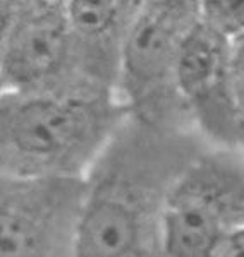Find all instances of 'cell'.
<instances>
[{
	"label": "cell",
	"instance_id": "6",
	"mask_svg": "<svg viewBox=\"0 0 244 257\" xmlns=\"http://www.w3.org/2000/svg\"><path fill=\"white\" fill-rule=\"evenodd\" d=\"M83 178L0 177V257H79Z\"/></svg>",
	"mask_w": 244,
	"mask_h": 257
},
{
	"label": "cell",
	"instance_id": "1",
	"mask_svg": "<svg viewBox=\"0 0 244 257\" xmlns=\"http://www.w3.org/2000/svg\"><path fill=\"white\" fill-rule=\"evenodd\" d=\"M208 146L193 123L127 115L83 178L79 257H165L169 194Z\"/></svg>",
	"mask_w": 244,
	"mask_h": 257
},
{
	"label": "cell",
	"instance_id": "7",
	"mask_svg": "<svg viewBox=\"0 0 244 257\" xmlns=\"http://www.w3.org/2000/svg\"><path fill=\"white\" fill-rule=\"evenodd\" d=\"M176 89L196 131L210 146L239 149L232 43L200 21L181 50Z\"/></svg>",
	"mask_w": 244,
	"mask_h": 257
},
{
	"label": "cell",
	"instance_id": "5",
	"mask_svg": "<svg viewBox=\"0 0 244 257\" xmlns=\"http://www.w3.org/2000/svg\"><path fill=\"white\" fill-rule=\"evenodd\" d=\"M0 93H90L77 81L67 0L0 2Z\"/></svg>",
	"mask_w": 244,
	"mask_h": 257
},
{
	"label": "cell",
	"instance_id": "3",
	"mask_svg": "<svg viewBox=\"0 0 244 257\" xmlns=\"http://www.w3.org/2000/svg\"><path fill=\"white\" fill-rule=\"evenodd\" d=\"M244 223V151L208 146L181 173L164 216L165 257H215Z\"/></svg>",
	"mask_w": 244,
	"mask_h": 257
},
{
	"label": "cell",
	"instance_id": "9",
	"mask_svg": "<svg viewBox=\"0 0 244 257\" xmlns=\"http://www.w3.org/2000/svg\"><path fill=\"white\" fill-rule=\"evenodd\" d=\"M200 23L234 45L244 36V0H200Z\"/></svg>",
	"mask_w": 244,
	"mask_h": 257
},
{
	"label": "cell",
	"instance_id": "2",
	"mask_svg": "<svg viewBox=\"0 0 244 257\" xmlns=\"http://www.w3.org/2000/svg\"><path fill=\"white\" fill-rule=\"evenodd\" d=\"M127 115L115 94L0 93V177L85 178Z\"/></svg>",
	"mask_w": 244,
	"mask_h": 257
},
{
	"label": "cell",
	"instance_id": "10",
	"mask_svg": "<svg viewBox=\"0 0 244 257\" xmlns=\"http://www.w3.org/2000/svg\"><path fill=\"white\" fill-rule=\"evenodd\" d=\"M232 70L234 88L239 111V151H244V36L232 45Z\"/></svg>",
	"mask_w": 244,
	"mask_h": 257
},
{
	"label": "cell",
	"instance_id": "8",
	"mask_svg": "<svg viewBox=\"0 0 244 257\" xmlns=\"http://www.w3.org/2000/svg\"><path fill=\"white\" fill-rule=\"evenodd\" d=\"M143 0H67L72 62L88 91L117 96L127 38Z\"/></svg>",
	"mask_w": 244,
	"mask_h": 257
},
{
	"label": "cell",
	"instance_id": "11",
	"mask_svg": "<svg viewBox=\"0 0 244 257\" xmlns=\"http://www.w3.org/2000/svg\"><path fill=\"white\" fill-rule=\"evenodd\" d=\"M215 257H244V223L225 238Z\"/></svg>",
	"mask_w": 244,
	"mask_h": 257
},
{
	"label": "cell",
	"instance_id": "4",
	"mask_svg": "<svg viewBox=\"0 0 244 257\" xmlns=\"http://www.w3.org/2000/svg\"><path fill=\"white\" fill-rule=\"evenodd\" d=\"M198 21L200 0H143L117 82V98L129 113L193 123L177 94L176 69L184 41Z\"/></svg>",
	"mask_w": 244,
	"mask_h": 257
}]
</instances>
